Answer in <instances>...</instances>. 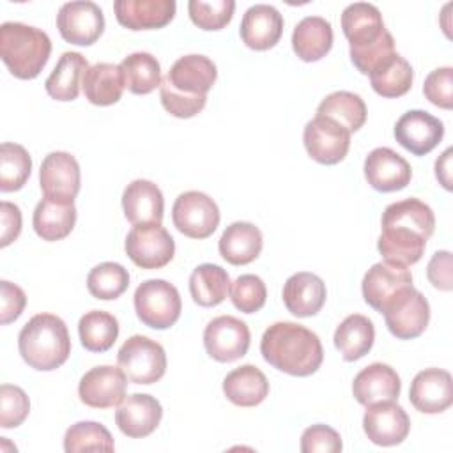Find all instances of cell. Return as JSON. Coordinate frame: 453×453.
<instances>
[{
  "label": "cell",
  "instance_id": "52a82bcc",
  "mask_svg": "<svg viewBox=\"0 0 453 453\" xmlns=\"http://www.w3.org/2000/svg\"><path fill=\"white\" fill-rule=\"evenodd\" d=\"M389 333L398 340H412L425 333L430 320V304L414 287L398 292L382 310Z\"/></svg>",
  "mask_w": 453,
  "mask_h": 453
},
{
  "label": "cell",
  "instance_id": "f546056e",
  "mask_svg": "<svg viewBox=\"0 0 453 453\" xmlns=\"http://www.w3.org/2000/svg\"><path fill=\"white\" fill-rule=\"evenodd\" d=\"M88 103L96 106H110L120 101L126 88L122 67L110 62H97L88 67L81 83Z\"/></svg>",
  "mask_w": 453,
  "mask_h": 453
},
{
  "label": "cell",
  "instance_id": "5b68a950",
  "mask_svg": "<svg viewBox=\"0 0 453 453\" xmlns=\"http://www.w3.org/2000/svg\"><path fill=\"white\" fill-rule=\"evenodd\" d=\"M134 311L143 326L168 329L182 311L179 290L165 280H147L134 290Z\"/></svg>",
  "mask_w": 453,
  "mask_h": 453
},
{
  "label": "cell",
  "instance_id": "9a60e30c",
  "mask_svg": "<svg viewBox=\"0 0 453 453\" xmlns=\"http://www.w3.org/2000/svg\"><path fill=\"white\" fill-rule=\"evenodd\" d=\"M363 430L377 446H396L407 439L411 419L395 400H384L366 405Z\"/></svg>",
  "mask_w": 453,
  "mask_h": 453
},
{
  "label": "cell",
  "instance_id": "ba28073f",
  "mask_svg": "<svg viewBox=\"0 0 453 453\" xmlns=\"http://www.w3.org/2000/svg\"><path fill=\"white\" fill-rule=\"evenodd\" d=\"M173 226L189 239H207L219 225L216 202L202 191L180 193L172 207Z\"/></svg>",
  "mask_w": 453,
  "mask_h": 453
},
{
  "label": "cell",
  "instance_id": "7c38bea8",
  "mask_svg": "<svg viewBox=\"0 0 453 453\" xmlns=\"http://www.w3.org/2000/svg\"><path fill=\"white\" fill-rule=\"evenodd\" d=\"M39 184L46 198L74 203L81 186V173L76 157L64 150L50 152L41 163Z\"/></svg>",
  "mask_w": 453,
  "mask_h": 453
},
{
  "label": "cell",
  "instance_id": "d6a6232c",
  "mask_svg": "<svg viewBox=\"0 0 453 453\" xmlns=\"http://www.w3.org/2000/svg\"><path fill=\"white\" fill-rule=\"evenodd\" d=\"M76 223V207L74 203L57 202L51 198H42L32 216V225L35 234L42 241H60L67 237Z\"/></svg>",
  "mask_w": 453,
  "mask_h": 453
},
{
  "label": "cell",
  "instance_id": "bcb514c9",
  "mask_svg": "<svg viewBox=\"0 0 453 453\" xmlns=\"http://www.w3.org/2000/svg\"><path fill=\"white\" fill-rule=\"evenodd\" d=\"M159 99L163 108L177 119H191L198 115L207 103V96H186L173 90L165 78L159 85Z\"/></svg>",
  "mask_w": 453,
  "mask_h": 453
},
{
  "label": "cell",
  "instance_id": "484cf974",
  "mask_svg": "<svg viewBox=\"0 0 453 453\" xmlns=\"http://www.w3.org/2000/svg\"><path fill=\"white\" fill-rule=\"evenodd\" d=\"M283 304L299 319L317 315L327 297L326 283L313 273H296L283 285Z\"/></svg>",
  "mask_w": 453,
  "mask_h": 453
},
{
  "label": "cell",
  "instance_id": "3957f363",
  "mask_svg": "<svg viewBox=\"0 0 453 453\" xmlns=\"http://www.w3.org/2000/svg\"><path fill=\"white\" fill-rule=\"evenodd\" d=\"M18 349L30 368L39 372L57 370L71 354L65 322L53 313L34 315L19 331Z\"/></svg>",
  "mask_w": 453,
  "mask_h": 453
},
{
  "label": "cell",
  "instance_id": "74e56055",
  "mask_svg": "<svg viewBox=\"0 0 453 453\" xmlns=\"http://www.w3.org/2000/svg\"><path fill=\"white\" fill-rule=\"evenodd\" d=\"M78 334L88 352H106L119 338V320L103 310L87 311L78 322Z\"/></svg>",
  "mask_w": 453,
  "mask_h": 453
},
{
  "label": "cell",
  "instance_id": "60d3db41",
  "mask_svg": "<svg viewBox=\"0 0 453 453\" xmlns=\"http://www.w3.org/2000/svg\"><path fill=\"white\" fill-rule=\"evenodd\" d=\"M129 287V273L122 264L103 262L90 269L87 276V288L92 297L111 301L120 297Z\"/></svg>",
  "mask_w": 453,
  "mask_h": 453
},
{
  "label": "cell",
  "instance_id": "8d00e7d4",
  "mask_svg": "<svg viewBox=\"0 0 453 453\" xmlns=\"http://www.w3.org/2000/svg\"><path fill=\"white\" fill-rule=\"evenodd\" d=\"M317 115H324L356 133L366 122V104L361 96L349 90H336L326 96L317 106Z\"/></svg>",
  "mask_w": 453,
  "mask_h": 453
},
{
  "label": "cell",
  "instance_id": "f907efd6",
  "mask_svg": "<svg viewBox=\"0 0 453 453\" xmlns=\"http://www.w3.org/2000/svg\"><path fill=\"white\" fill-rule=\"evenodd\" d=\"M426 276L428 281L444 292H449L453 288L451 280V253L448 250L435 251L426 265Z\"/></svg>",
  "mask_w": 453,
  "mask_h": 453
},
{
  "label": "cell",
  "instance_id": "b9f144b4",
  "mask_svg": "<svg viewBox=\"0 0 453 453\" xmlns=\"http://www.w3.org/2000/svg\"><path fill=\"white\" fill-rule=\"evenodd\" d=\"M64 449L67 453L113 451L115 442L104 425L97 421H78L67 428L64 435Z\"/></svg>",
  "mask_w": 453,
  "mask_h": 453
},
{
  "label": "cell",
  "instance_id": "f35d334b",
  "mask_svg": "<svg viewBox=\"0 0 453 453\" xmlns=\"http://www.w3.org/2000/svg\"><path fill=\"white\" fill-rule=\"evenodd\" d=\"M126 87L136 96H145L161 85V65L147 51H134L120 62Z\"/></svg>",
  "mask_w": 453,
  "mask_h": 453
},
{
  "label": "cell",
  "instance_id": "1f68e13d",
  "mask_svg": "<svg viewBox=\"0 0 453 453\" xmlns=\"http://www.w3.org/2000/svg\"><path fill=\"white\" fill-rule=\"evenodd\" d=\"M87 58L78 51H65L58 58L55 69L44 81L48 96L55 101H74L80 94V85L88 71Z\"/></svg>",
  "mask_w": 453,
  "mask_h": 453
},
{
  "label": "cell",
  "instance_id": "8992f818",
  "mask_svg": "<svg viewBox=\"0 0 453 453\" xmlns=\"http://www.w3.org/2000/svg\"><path fill=\"white\" fill-rule=\"evenodd\" d=\"M117 363L129 382L154 384L166 372V354L161 343L142 334L127 338L117 352Z\"/></svg>",
  "mask_w": 453,
  "mask_h": 453
},
{
  "label": "cell",
  "instance_id": "277c9868",
  "mask_svg": "<svg viewBox=\"0 0 453 453\" xmlns=\"http://www.w3.org/2000/svg\"><path fill=\"white\" fill-rule=\"evenodd\" d=\"M51 53V39L41 28L5 21L0 25V57L12 76L34 80L44 69Z\"/></svg>",
  "mask_w": 453,
  "mask_h": 453
},
{
  "label": "cell",
  "instance_id": "f1b7e54d",
  "mask_svg": "<svg viewBox=\"0 0 453 453\" xmlns=\"http://www.w3.org/2000/svg\"><path fill=\"white\" fill-rule=\"evenodd\" d=\"M223 393L237 407H255L269 395V380L255 365H242L226 373Z\"/></svg>",
  "mask_w": 453,
  "mask_h": 453
},
{
  "label": "cell",
  "instance_id": "2e32d148",
  "mask_svg": "<svg viewBox=\"0 0 453 453\" xmlns=\"http://www.w3.org/2000/svg\"><path fill=\"white\" fill-rule=\"evenodd\" d=\"M444 136V124L423 110L405 111L395 124L396 142L414 156L432 152Z\"/></svg>",
  "mask_w": 453,
  "mask_h": 453
},
{
  "label": "cell",
  "instance_id": "d4e9b609",
  "mask_svg": "<svg viewBox=\"0 0 453 453\" xmlns=\"http://www.w3.org/2000/svg\"><path fill=\"white\" fill-rule=\"evenodd\" d=\"M122 209L133 226L161 223L165 212L163 193L152 180L136 179L122 193Z\"/></svg>",
  "mask_w": 453,
  "mask_h": 453
},
{
  "label": "cell",
  "instance_id": "816d5d0a",
  "mask_svg": "<svg viewBox=\"0 0 453 453\" xmlns=\"http://www.w3.org/2000/svg\"><path fill=\"white\" fill-rule=\"evenodd\" d=\"M0 246L5 248L21 234V211L16 203L0 202Z\"/></svg>",
  "mask_w": 453,
  "mask_h": 453
},
{
  "label": "cell",
  "instance_id": "e0dca14e",
  "mask_svg": "<svg viewBox=\"0 0 453 453\" xmlns=\"http://www.w3.org/2000/svg\"><path fill=\"white\" fill-rule=\"evenodd\" d=\"M409 400L423 414H439L453 403V379L442 368H425L411 382Z\"/></svg>",
  "mask_w": 453,
  "mask_h": 453
},
{
  "label": "cell",
  "instance_id": "f5cc1de1",
  "mask_svg": "<svg viewBox=\"0 0 453 453\" xmlns=\"http://www.w3.org/2000/svg\"><path fill=\"white\" fill-rule=\"evenodd\" d=\"M451 154L453 149L448 147L437 159H435V177L441 182V186L448 191H451Z\"/></svg>",
  "mask_w": 453,
  "mask_h": 453
},
{
  "label": "cell",
  "instance_id": "7402d4cb",
  "mask_svg": "<svg viewBox=\"0 0 453 453\" xmlns=\"http://www.w3.org/2000/svg\"><path fill=\"white\" fill-rule=\"evenodd\" d=\"M218 78L216 64L205 55H184L177 58L168 74L166 83L186 96H207Z\"/></svg>",
  "mask_w": 453,
  "mask_h": 453
},
{
  "label": "cell",
  "instance_id": "6da1fadb",
  "mask_svg": "<svg viewBox=\"0 0 453 453\" xmlns=\"http://www.w3.org/2000/svg\"><path fill=\"white\" fill-rule=\"evenodd\" d=\"M260 352L273 368L294 377L315 373L324 361L320 338L296 322H274L269 326L262 334Z\"/></svg>",
  "mask_w": 453,
  "mask_h": 453
},
{
  "label": "cell",
  "instance_id": "c3c4849f",
  "mask_svg": "<svg viewBox=\"0 0 453 453\" xmlns=\"http://www.w3.org/2000/svg\"><path fill=\"white\" fill-rule=\"evenodd\" d=\"M340 434L327 425H311L301 435V451L303 453H338L342 451Z\"/></svg>",
  "mask_w": 453,
  "mask_h": 453
},
{
  "label": "cell",
  "instance_id": "f6af8a7d",
  "mask_svg": "<svg viewBox=\"0 0 453 453\" xmlns=\"http://www.w3.org/2000/svg\"><path fill=\"white\" fill-rule=\"evenodd\" d=\"M30 412V400L19 386L2 384L0 386V426L16 428Z\"/></svg>",
  "mask_w": 453,
  "mask_h": 453
},
{
  "label": "cell",
  "instance_id": "ab89813d",
  "mask_svg": "<svg viewBox=\"0 0 453 453\" xmlns=\"http://www.w3.org/2000/svg\"><path fill=\"white\" fill-rule=\"evenodd\" d=\"M32 172V157L19 143L4 142L0 147V191L11 193L25 186Z\"/></svg>",
  "mask_w": 453,
  "mask_h": 453
},
{
  "label": "cell",
  "instance_id": "8fae6325",
  "mask_svg": "<svg viewBox=\"0 0 453 453\" xmlns=\"http://www.w3.org/2000/svg\"><path fill=\"white\" fill-rule=\"evenodd\" d=\"M250 342V327L232 315H219L203 329L205 352L219 363H234L246 356Z\"/></svg>",
  "mask_w": 453,
  "mask_h": 453
},
{
  "label": "cell",
  "instance_id": "836d02e7",
  "mask_svg": "<svg viewBox=\"0 0 453 453\" xmlns=\"http://www.w3.org/2000/svg\"><path fill=\"white\" fill-rule=\"evenodd\" d=\"M334 347L340 350L345 361H357L365 357L375 342L373 322L361 315L352 313L345 317L334 331Z\"/></svg>",
  "mask_w": 453,
  "mask_h": 453
},
{
  "label": "cell",
  "instance_id": "83f0119b",
  "mask_svg": "<svg viewBox=\"0 0 453 453\" xmlns=\"http://www.w3.org/2000/svg\"><path fill=\"white\" fill-rule=\"evenodd\" d=\"M262 246V232L248 221H235L228 225L218 242L219 255L232 265L251 264L260 255Z\"/></svg>",
  "mask_w": 453,
  "mask_h": 453
},
{
  "label": "cell",
  "instance_id": "ac0fdd59",
  "mask_svg": "<svg viewBox=\"0 0 453 453\" xmlns=\"http://www.w3.org/2000/svg\"><path fill=\"white\" fill-rule=\"evenodd\" d=\"M428 237L402 223H382L377 250L384 262L409 267L421 260Z\"/></svg>",
  "mask_w": 453,
  "mask_h": 453
},
{
  "label": "cell",
  "instance_id": "7dc6e473",
  "mask_svg": "<svg viewBox=\"0 0 453 453\" xmlns=\"http://www.w3.org/2000/svg\"><path fill=\"white\" fill-rule=\"evenodd\" d=\"M425 97L444 110H451L453 106V67H437L434 69L423 83Z\"/></svg>",
  "mask_w": 453,
  "mask_h": 453
},
{
  "label": "cell",
  "instance_id": "44dd1931",
  "mask_svg": "<svg viewBox=\"0 0 453 453\" xmlns=\"http://www.w3.org/2000/svg\"><path fill=\"white\" fill-rule=\"evenodd\" d=\"M407 287H412V274L407 267L377 262L366 271L361 292L365 303L380 313V310Z\"/></svg>",
  "mask_w": 453,
  "mask_h": 453
},
{
  "label": "cell",
  "instance_id": "d590c367",
  "mask_svg": "<svg viewBox=\"0 0 453 453\" xmlns=\"http://www.w3.org/2000/svg\"><path fill=\"white\" fill-rule=\"evenodd\" d=\"M372 88L382 97H402L405 96L414 80L411 64L396 51L382 60L370 74Z\"/></svg>",
  "mask_w": 453,
  "mask_h": 453
},
{
  "label": "cell",
  "instance_id": "603a6c76",
  "mask_svg": "<svg viewBox=\"0 0 453 453\" xmlns=\"http://www.w3.org/2000/svg\"><path fill=\"white\" fill-rule=\"evenodd\" d=\"M239 34L248 48L255 51L271 50L281 39L283 16L269 4H255L244 12Z\"/></svg>",
  "mask_w": 453,
  "mask_h": 453
},
{
  "label": "cell",
  "instance_id": "7a4b0ae2",
  "mask_svg": "<svg viewBox=\"0 0 453 453\" xmlns=\"http://www.w3.org/2000/svg\"><path fill=\"white\" fill-rule=\"evenodd\" d=\"M342 30L349 41L350 60L361 74H370L395 53V39L386 30L382 14L373 4L356 2L342 12Z\"/></svg>",
  "mask_w": 453,
  "mask_h": 453
},
{
  "label": "cell",
  "instance_id": "9c48e42d",
  "mask_svg": "<svg viewBox=\"0 0 453 453\" xmlns=\"http://www.w3.org/2000/svg\"><path fill=\"white\" fill-rule=\"evenodd\" d=\"M126 255L142 269H161L172 262L175 242L161 223L133 226L124 242Z\"/></svg>",
  "mask_w": 453,
  "mask_h": 453
},
{
  "label": "cell",
  "instance_id": "ee69618b",
  "mask_svg": "<svg viewBox=\"0 0 453 453\" xmlns=\"http://www.w3.org/2000/svg\"><path fill=\"white\" fill-rule=\"evenodd\" d=\"M232 304L242 313H255L264 308L267 299V288L260 276L241 274L230 285Z\"/></svg>",
  "mask_w": 453,
  "mask_h": 453
},
{
  "label": "cell",
  "instance_id": "681fc988",
  "mask_svg": "<svg viewBox=\"0 0 453 453\" xmlns=\"http://www.w3.org/2000/svg\"><path fill=\"white\" fill-rule=\"evenodd\" d=\"M27 296L21 287L2 280L0 281V322L5 326L14 322L25 310Z\"/></svg>",
  "mask_w": 453,
  "mask_h": 453
},
{
  "label": "cell",
  "instance_id": "5bb4252c",
  "mask_svg": "<svg viewBox=\"0 0 453 453\" xmlns=\"http://www.w3.org/2000/svg\"><path fill=\"white\" fill-rule=\"evenodd\" d=\"M127 377L120 366L101 365L90 368L78 384L80 400L92 409L117 407L126 398Z\"/></svg>",
  "mask_w": 453,
  "mask_h": 453
},
{
  "label": "cell",
  "instance_id": "ffe728a7",
  "mask_svg": "<svg viewBox=\"0 0 453 453\" xmlns=\"http://www.w3.org/2000/svg\"><path fill=\"white\" fill-rule=\"evenodd\" d=\"M161 418L163 407L159 400L145 393H133L126 396L115 411V423L119 430L131 439L150 435L159 426Z\"/></svg>",
  "mask_w": 453,
  "mask_h": 453
},
{
  "label": "cell",
  "instance_id": "4fadbf2b",
  "mask_svg": "<svg viewBox=\"0 0 453 453\" xmlns=\"http://www.w3.org/2000/svg\"><path fill=\"white\" fill-rule=\"evenodd\" d=\"M57 28L64 41L76 46H90L104 32V16L94 2H67L58 9Z\"/></svg>",
  "mask_w": 453,
  "mask_h": 453
},
{
  "label": "cell",
  "instance_id": "7bdbcfd3",
  "mask_svg": "<svg viewBox=\"0 0 453 453\" xmlns=\"http://www.w3.org/2000/svg\"><path fill=\"white\" fill-rule=\"evenodd\" d=\"M235 2L234 0H189L188 12L191 21L202 30H221L225 28L234 16Z\"/></svg>",
  "mask_w": 453,
  "mask_h": 453
},
{
  "label": "cell",
  "instance_id": "e575fe53",
  "mask_svg": "<svg viewBox=\"0 0 453 453\" xmlns=\"http://www.w3.org/2000/svg\"><path fill=\"white\" fill-rule=\"evenodd\" d=\"M230 290L228 273L216 264H200L189 276V294L198 306L211 308L225 301Z\"/></svg>",
  "mask_w": 453,
  "mask_h": 453
},
{
  "label": "cell",
  "instance_id": "30bf717a",
  "mask_svg": "<svg viewBox=\"0 0 453 453\" xmlns=\"http://www.w3.org/2000/svg\"><path fill=\"white\" fill-rule=\"evenodd\" d=\"M308 156L320 165H336L345 159L350 147V133L329 117L315 115L303 131Z\"/></svg>",
  "mask_w": 453,
  "mask_h": 453
},
{
  "label": "cell",
  "instance_id": "4316f807",
  "mask_svg": "<svg viewBox=\"0 0 453 453\" xmlns=\"http://www.w3.org/2000/svg\"><path fill=\"white\" fill-rule=\"evenodd\" d=\"M402 382L398 373L384 363H372L365 366L352 382V395L357 403L372 405L384 400H396L400 396Z\"/></svg>",
  "mask_w": 453,
  "mask_h": 453
},
{
  "label": "cell",
  "instance_id": "d6986e66",
  "mask_svg": "<svg viewBox=\"0 0 453 453\" xmlns=\"http://www.w3.org/2000/svg\"><path fill=\"white\" fill-rule=\"evenodd\" d=\"M365 179L380 193L403 189L412 177V168L405 157L389 147H377L365 159Z\"/></svg>",
  "mask_w": 453,
  "mask_h": 453
},
{
  "label": "cell",
  "instance_id": "4dcf8cb0",
  "mask_svg": "<svg viewBox=\"0 0 453 453\" xmlns=\"http://www.w3.org/2000/svg\"><path fill=\"white\" fill-rule=\"evenodd\" d=\"M333 48V27L322 16L303 18L292 32V50L303 62H317Z\"/></svg>",
  "mask_w": 453,
  "mask_h": 453
},
{
  "label": "cell",
  "instance_id": "cb8c5ba5",
  "mask_svg": "<svg viewBox=\"0 0 453 453\" xmlns=\"http://www.w3.org/2000/svg\"><path fill=\"white\" fill-rule=\"evenodd\" d=\"M117 21L129 30H152L166 27L177 11L173 0H117Z\"/></svg>",
  "mask_w": 453,
  "mask_h": 453
}]
</instances>
